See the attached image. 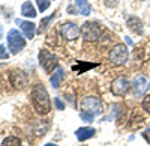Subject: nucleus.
<instances>
[{"instance_id":"nucleus-1","label":"nucleus","mask_w":150,"mask_h":146,"mask_svg":"<svg viewBox=\"0 0 150 146\" xmlns=\"http://www.w3.org/2000/svg\"><path fill=\"white\" fill-rule=\"evenodd\" d=\"M30 98L33 103L35 110L39 115H47L50 110H51V101H50V95L47 92V89L44 88V84L38 83L32 88L30 92Z\"/></svg>"},{"instance_id":"nucleus-2","label":"nucleus","mask_w":150,"mask_h":146,"mask_svg":"<svg viewBox=\"0 0 150 146\" xmlns=\"http://www.w3.org/2000/svg\"><path fill=\"white\" fill-rule=\"evenodd\" d=\"M6 38H8V47H9V51L12 54H17L20 53L24 47H26V39H24V36L15 30V29H12L8 32L6 35Z\"/></svg>"},{"instance_id":"nucleus-3","label":"nucleus","mask_w":150,"mask_h":146,"mask_svg":"<svg viewBox=\"0 0 150 146\" xmlns=\"http://www.w3.org/2000/svg\"><path fill=\"white\" fill-rule=\"evenodd\" d=\"M128 57H129V51H128L126 45H123V44L116 45L110 51V60H111V63H114V65H123V63H126Z\"/></svg>"},{"instance_id":"nucleus-4","label":"nucleus","mask_w":150,"mask_h":146,"mask_svg":"<svg viewBox=\"0 0 150 146\" xmlns=\"http://www.w3.org/2000/svg\"><path fill=\"white\" fill-rule=\"evenodd\" d=\"M39 65L45 72H51L54 68H57V56H54L48 50H41L39 51Z\"/></svg>"},{"instance_id":"nucleus-5","label":"nucleus","mask_w":150,"mask_h":146,"mask_svg":"<svg viewBox=\"0 0 150 146\" xmlns=\"http://www.w3.org/2000/svg\"><path fill=\"white\" fill-rule=\"evenodd\" d=\"M81 108L83 112L92 113V115H101L102 113V104L96 96H86L81 100Z\"/></svg>"},{"instance_id":"nucleus-6","label":"nucleus","mask_w":150,"mask_h":146,"mask_svg":"<svg viewBox=\"0 0 150 146\" xmlns=\"http://www.w3.org/2000/svg\"><path fill=\"white\" fill-rule=\"evenodd\" d=\"M81 33H83V38L89 42H95L99 39V36H101V29L96 23H92V21H87L83 24L81 27Z\"/></svg>"},{"instance_id":"nucleus-7","label":"nucleus","mask_w":150,"mask_h":146,"mask_svg":"<svg viewBox=\"0 0 150 146\" xmlns=\"http://www.w3.org/2000/svg\"><path fill=\"white\" fill-rule=\"evenodd\" d=\"M129 88H131V84H129L128 78L126 77H119V78H116L114 81H112L111 92H112V95H116V96H125L128 93Z\"/></svg>"},{"instance_id":"nucleus-8","label":"nucleus","mask_w":150,"mask_h":146,"mask_svg":"<svg viewBox=\"0 0 150 146\" xmlns=\"http://www.w3.org/2000/svg\"><path fill=\"white\" fill-rule=\"evenodd\" d=\"M147 78L144 75H138V77H135L132 84H131V88H132V93L135 98H140V96L144 95L146 89H147Z\"/></svg>"},{"instance_id":"nucleus-9","label":"nucleus","mask_w":150,"mask_h":146,"mask_svg":"<svg viewBox=\"0 0 150 146\" xmlns=\"http://www.w3.org/2000/svg\"><path fill=\"white\" fill-rule=\"evenodd\" d=\"M60 33L65 39H75L80 35V27L77 23H63L60 26Z\"/></svg>"},{"instance_id":"nucleus-10","label":"nucleus","mask_w":150,"mask_h":146,"mask_svg":"<svg viewBox=\"0 0 150 146\" xmlns=\"http://www.w3.org/2000/svg\"><path fill=\"white\" fill-rule=\"evenodd\" d=\"M15 23L21 27L24 36H26L27 39H32L35 36V32H36V26L32 23V21H21V20H15Z\"/></svg>"},{"instance_id":"nucleus-11","label":"nucleus","mask_w":150,"mask_h":146,"mask_svg":"<svg viewBox=\"0 0 150 146\" xmlns=\"http://www.w3.org/2000/svg\"><path fill=\"white\" fill-rule=\"evenodd\" d=\"M11 83L14 84L15 88H24V86H26V83H27L26 72H23V71H14L11 74Z\"/></svg>"},{"instance_id":"nucleus-12","label":"nucleus","mask_w":150,"mask_h":146,"mask_svg":"<svg viewBox=\"0 0 150 146\" xmlns=\"http://www.w3.org/2000/svg\"><path fill=\"white\" fill-rule=\"evenodd\" d=\"M95 132H96V130L92 127H83V128H78L75 131V136H77V139L80 142H84V140H89L90 137H93Z\"/></svg>"},{"instance_id":"nucleus-13","label":"nucleus","mask_w":150,"mask_h":146,"mask_svg":"<svg viewBox=\"0 0 150 146\" xmlns=\"http://www.w3.org/2000/svg\"><path fill=\"white\" fill-rule=\"evenodd\" d=\"M75 8H77L78 14L81 15H89L92 12V6L87 0H75Z\"/></svg>"},{"instance_id":"nucleus-14","label":"nucleus","mask_w":150,"mask_h":146,"mask_svg":"<svg viewBox=\"0 0 150 146\" xmlns=\"http://www.w3.org/2000/svg\"><path fill=\"white\" fill-rule=\"evenodd\" d=\"M21 14H23L24 17L35 18L38 12H36V9L33 8V5H32L30 2H26V3H23V5H21Z\"/></svg>"},{"instance_id":"nucleus-15","label":"nucleus","mask_w":150,"mask_h":146,"mask_svg":"<svg viewBox=\"0 0 150 146\" xmlns=\"http://www.w3.org/2000/svg\"><path fill=\"white\" fill-rule=\"evenodd\" d=\"M128 26H129V29H132V32L138 33V35L143 32V24H141V21L137 18V17L128 18Z\"/></svg>"},{"instance_id":"nucleus-16","label":"nucleus","mask_w":150,"mask_h":146,"mask_svg":"<svg viewBox=\"0 0 150 146\" xmlns=\"http://www.w3.org/2000/svg\"><path fill=\"white\" fill-rule=\"evenodd\" d=\"M62 80H63V69H62V68H57L54 74L50 77V83H51L53 88H59V84L62 83Z\"/></svg>"},{"instance_id":"nucleus-17","label":"nucleus","mask_w":150,"mask_h":146,"mask_svg":"<svg viewBox=\"0 0 150 146\" xmlns=\"http://www.w3.org/2000/svg\"><path fill=\"white\" fill-rule=\"evenodd\" d=\"M95 66H98V63H83V62H78L77 65L72 66V71H75V72H86V71H89V69H92Z\"/></svg>"},{"instance_id":"nucleus-18","label":"nucleus","mask_w":150,"mask_h":146,"mask_svg":"<svg viewBox=\"0 0 150 146\" xmlns=\"http://www.w3.org/2000/svg\"><path fill=\"white\" fill-rule=\"evenodd\" d=\"M54 17H56V14H51V15H50V17L44 18V20L41 21V26L38 27V30H36V32L39 33V35H41V33H44V30H45V29H47V27L50 26V23H51V21L54 20Z\"/></svg>"},{"instance_id":"nucleus-19","label":"nucleus","mask_w":150,"mask_h":146,"mask_svg":"<svg viewBox=\"0 0 150 146\" xmlns=\"http://www.w3.org/2000/svg\"><path fill=\"white\" fill-rule=\"evenodd\" d=\"M2 146H21V140L15 136H9L2 142Z\"/></svg>"},{"instance_id":"nucleus-20","label":"nucleus","mask_w":150,"mask_h":146,"mask_svg":"<svg viewBox=\"0 0 150 146\" xmlns=\"http://www.w3.org/2000/svg\"><path fill=\"white\" fill-rule=\"evenodd\" d=\"M36 5L39 8V12H44L45 9L50 8V0H36Z\"/></svg>"},{"instance_id":"nucleus-21","label":"nucleus","mask_w":150,"mask_h":146,"mask_svg":"<svg viewBox=\"0 0 150 146\" xmlns=\"http://www.w3.org/2000/svg\"><path fill=\"white\" fill-rule=\"evenodd\" d=\"M80 118H81L83 120H86V122H92V120L95 119V115H92V113H87V112H81Z\"/></svg>"},{"instance_id":"nucleus-22","label":"nucleus","mask_w":150,"mask_h":146,"mask_svg":"<svg viewBox=\"0 0 150 146\" xmlns=\"http://www.w3.org/2000/svg\"><path fill=\"white\" fill-rule=\"evenodd\" d=\"M143 108L150 115V93L146 95V98H144V101H143Z\"/></svg>"},{"instance_id":"nucleus-23","label":"nucleus","mask_w":150,"mask_h":146,"mask_svg":"<svg viewBox=\"0 0 150 146\" xmlns=\"http://www.w3.org/2000/svg\"><path fill=\"white\" fill-rule=\"evenodd\" d=\"M54 103H56V105H57L59 110H63V108H65V104H63V101H60V98H56Z\"/></svg>"},{"instance_id":"nucleus-24","label":"nucleus","mask_w":150,"mask_h":146,"mask_svg":"<svg viewBox=\"0 0 150 146\" xmlns=\"http://www.w3.org/2000/svg\"><path fill=\"white\" fill-rule=\"evenodd\" d=\"M8 53H6V50H5V47L3 45H0V57H2V59H8Z\"/></svg>"},{"instance_id":"nucleus-25","label":"nucleus","mask_w":150,"mask_h":146,"mask_svg":"<svg viewBox=\"0 0 150 146\" xmlns=\"http://www.w3.org/2000/svg\"><path fill=\"white\" fill-rule=\"evenodd\" d=\"M143 137L147 140V143L150 145V130H146L144 132H143Z\"/></svg>"},{"instance_id":"nucleus-26","label":"nucleus","mask_w":150,"mask_h":146,"mask_svg":"<svg viewBox=\"0 0 150 146\" xmlns=\"http://www.w3.org/2000/svg\"><path fill=\"white\" fill-rule=\"evenodd\" d=\"M75 11H77V8H74V6H69V8H68V12H69V14H77Z\"/></svg>"},{"instance_id":"nucleus-27","label":"nucleus","mask_w":150,"mask_h":146,"mask_svg":"<svg viewBox=\"0 0 150 146\" xmlns=\"http://www.w3.org/2000/svg\"><path fill=\"white\" fill-rule=\"evenodd\" d=\"M116 2H117V0H105V3H107V5H110V6L116 5Z\"/></svg>"},{"instance_id":"nucleus-28","label":"nucleus","mask_w":150,"mask_h":146,"mask_svg":"<svg viewBox=\"0 0 150 146\" xmlns=\"http://www.w3.org/2000/svg\"><path fill=\"white\" fill-rule=\"evenodd\" d=\"M2 35H3V27H2V24H0V39H2Z\"/></svg>"},{"instance_id":"nucleus-29","label":"nucleus","mask_w":150,"mask_h":146,"mask_svg":"<svg viewBox=\"0 0 150 146\" xmlns=\"http://www.w3.org/2000/svg\"><path fill=\"white\" fill-rule=\"evenodd\" d=\"M45 146H57V145H54V143H48V145H45Z\"/></svg>"}]
</instances>
